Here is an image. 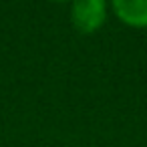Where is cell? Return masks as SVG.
Listing matches in <instances>:
<instances>
[{"label": "cell", "instance_id": "obj_2", "mask_svg": "<svg viewBox=\"0 0 147 147\" xmlns=\"http://www.w3.org/2000/svg\"><path fill=\"white\" fill-rule=\"evenodd\" d=\"M111 8L121 22L135 28L147 26V0H115Z\"/></svg>", "mask_w": 147, "mask_h": 147}, {"label": "cell", "instance_id": "obj_1", "mask_svg": "<svg viewBox=\"0 0 147 147\" xmlns=\"http://www.w3.org/2000/svg\"><path fill=\"white\" fill-rule=\"evenodd\" d=\"M107 18V4L103 0H79L71 6L73 26L83 34L97 32Z\"/></svg>", "mask_w": 147, "mask_h": 147}]
</instances>
